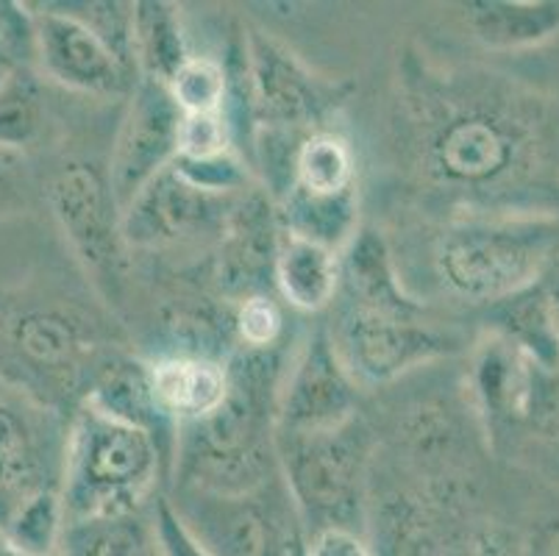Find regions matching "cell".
Masks as SVG:
<instances>
[{
  "label": "cell",
  "instance_id": "cell-1",
  "mask_svg": "<svg viewBox=\"0 0 559 556\" xmlns=\"http://www.w3.org/2000/svg\"><path fill=\"white\" fill-rule=\"evenodd\" d=\"M418 170L471 214H557L559 106L537 92L481 75L424 81L409 95Z\"/></svg>",
  "mask_w": 559,
  "mask_h": 556
},
{
  "label": "cell",
  "instance_id": "cell-2",
  "mask_svg": "<svg viewBox=\"0 0 559 556\" xmlns=\"http://www.w3.org/2000/svg\"><path fill=\"white\" fill-rule=\"evenodd\" d=\"M228 390L212 415L176 435V487L246 496L273 482L282 351L237 348L228 356Z\"/></svg>",
  "mask_w": 559,
  "mask_h": 556
},
{
  "label": "cell",
  "instance_id": "cell-3",
  "mask_svg": "<svg viewBox=\"0 0 559 556\" xmlns=\"http://www.w3.org/2000/svg\"><path fill=\"white\" fill-rule=\"evenodd\" d=\"M431 264L445 295L492 306L528 289L559 264V217L462 214L437 237Z\"/></svg>",
  "mask_w": 559,
  "mask_h": 556
},
{
  "label": "cell",
  "instance_id": "cell-4",
  "mask_svg": "<svg viewBox=\"0 0 559 556\" xmlns=\"http://www.w3.org/2000/svg\"><path fill=\"white\" fill-rule=\"evenodd\" d=\"M167 465L148 431L81 404L64 446V523L142 512Z\"/></svg>",
  "mask_w": 559,
  "mask_h": 556
},
{
  "label": "cell",
  "instance_id": "cell-5",
  "mask_svg": "<svg viewBox=\"0 0 559 556\" xmlns=\"http://www.w3.org/2000/svg\"><path fill=\"white\" fill-rule=\"evenodd\" d=\"M284 489L304 537L323 529L365 534L373 437L362 417L304 435H276Z\"/></svg>",
  "mask_w": 559,
  "mask_h": 556
},
{
  "label": "cell",
  "instance_id": "cell-6",
  "mask_svg": "<svg viewBox=\"0 0 559 556\" xmlns=\"http://www.w3.org/2000/svg\"><path fill=\"white\" fill-rule=\"evenodd\" d=\"M467 390L487 446L507 459L559 448V374L487 331L467 367Z\"/></svg>",
  "mask_w": 559,
  "mask_h": 556
},
{
  "label": "cell",
  "instance_id": "cell-7",
  "mask_svg": "<svg viewBox=\"0 0 559 556\" xmlns=\"http://www.w3.org/2000/svg\"><path fill=\"white\" fill-rule=\"evenodd\" d=\"M242 90L257 129L312 134L343 109L354 86L307 68L287 45L248 28L242 37Z\"/></svg>",
  "mask_w": 559,
  "mask_h": 556
},
{
  "label": "cell",
  "instance_id": "cell-8",
  "mask_svg": "<svg viewBox=\"0 0 559 556\" xmlns=\"http://www.w3.org/2000/svg\"><path fill=\"white\" fill-rule=\"evenodd\" d=\"M326 331L359 390L393 385L401 376L460 351L454 336L424 315L384 312L348 300L337 306Z\"/></svg>",
  "mask_w": 559,
  "mask_h": 556
},
{
  "label": "cell",
  "instance_id": "cell-9",
  "mask_svg": "<svg viewBox=\"0 0 559 556\" xmlns=\"http://www.w3.org/2000/svg\"><path fill=\"white\" fill-rule=\"evenodd\" d=\"M273 487L276 478L246 496L176 487L167 501L210 556H293L301 527L273 501Z\"/></svg>",
  "mask_w": 559,
  "mask_h": 556
},
{
  "label": "cell",
  "instance_id": "cell-10",
  "mask_svg": "<svg viewBox=\"0 0 559 556\" xmlns=\"http://www.w3.org/2000/svg\"><path fill=\"white\" fill-rule=\"evenodd\" d=\"M68 428L23 387L0 379V527L43 489L62 487Z\"/></svg>",
  "mask_w": 559,
  "mask_h": 556
},
{
  "label": "cell",
  "instance_id": "cell-11",
  "mask_svg": "<svg viewBox=\"0 0 559 556\" xmlns=\"http://www.w3.org/2000/svg\"><path fill=\"white\" fill-rule=\"evenodd\" d=\"M181 117L185 115L165 84L136 79L106 167L120 212L151 178L176 162Z\"/></svg>",
  "mask_w": 559,
  "mask_h": 556
},
{
  "label": "cell",
  "instance_id": "cell-12",
  "mask_svg": "<svg viewBox=\"0 0 559 556\" xmlns=\"http://www.w3.org/2000/svg\"><path fill=\"white\" fill-rule=\"evenodd\" d=\"M48 201L75 257L95 275H115L120 239V206L109 173L95 162L70 159L53 173Z\"/></svg>",
  "mask_w": 559,
  "mask_h": 556
},
{
  "label": "cell",
  "instance_id": "cell-13",
  "mask_svg": "<svg viewBox=\"0 0 559 556\" xmlns=\"http://www.w3.org/2000/svg\"><path fill=\"white\" fill-rule=\"evenodd\" d=\"M357 390L329 340L326 326H320L309 334L289 370H284L276 435H304L343 426L359 415Z\"/></svg>",
  "mask_w": 559,
  "mask_h": 556
},
{
  "label": "cell",
  "instance_id": "cell-14",
  "mask_svg": "<svg viewBox=\"0 0 559 556\" xmlns=\"http://www.w3.org/2000/svg\"><path fill=\"white\" fill-rule=\"evenodd\" d=\"M237 198L198 190L170 165L126 203L120 212V239L134 251L170 248L212 226H226Z\"/></svg>",
  "mask_w": 559,
  "mask_h": 556
},
{
  "label": "cell",
  "instance_id": "cell-15",
  "mask_svg": "<svg viewBox=\"0 0 559 556\" xmlns=\"http://www.w3.org/2000/svg\"><path fill=\"white\" fill-rule=\"evenodd\" d=\"M32 23L39 68L56 84L98 98L134 90V70L126 68L115 50L64 7L43 9L32 14Z\"/></svg>",
  "mask_w": 559,
  "mask_h": 556
},
{
  "label": "cell",
  "instance_id": "cell-16",
  "mask_svg": "<svg viewBox=\"0 0 559 556\" xmlns=\"http://www.w3.org/2000/svg\"><path fill=\"white\" fill-rule=\"evenodd\" d=\"M278 226L276 206L262 192H242L234 201L215 257V284L234 304L251 295L271 293L276 268Z\"/></svg>",
  "mask_w": 559,
  "mask_h": 556
},
{
  "label": "cell",
  "instance_id": "cell-17",
  "mask_svg": "<svg viewBox=\"0 0 559 556\" xmlns=\"http://www.w3.org/2000/svg\"><path fill=\"white\" fill-rule=\"evenodd\" d=\"M84 404L115 417V421L148 431L173 468L179 428L156 401L148 362L131 359V356H106L90 376Z\"/></svg>",
  "mask_w": 559,
  "mask_h": 556
},
{
  "label": "cell",
  "instance_id": "cell-18",
  "mask_svg": "<svg viewBox=\"0 0 559 556\" xmlns=\"http://www.w3.org/2000/svg\"><path fill=\"white\" fill-rule=\"evenodd\" d=\"M340 293L348 304L384 309V312H426L424 300L406 293L388 239L370 226H359L348 248L340 253Z\"/></svg>",
  "mask_w": 559,
  "mask_h": 556
},
{
  "label": "cell",
  "instance_id": "cell-19",
  "mask_svg": "<svg viewBox=\"0 0 559 556\" xmlns=\"http://www.w3.org/2000/svg\"><path fill=\"white\" fill-rule=\"evenodd\" d=\"M7 336L25 365L48 374L79 370L81 362L90 359L95 351L93 326H86L84 318L59 306L14 315Z\"/></svg>",
  "mask_w": 559,
  "mask_h": 556
},
{
  "label": "cell",
  "instance_id": "cell-20",
  "mask_svg": "<svg viewBox=\"0 0 559 556\" xmlns=\"http://www.w3.org/2000/svg\"><path fill=\"white\" fill-rule=\"evenodd\" d=\"M148 370L156 401L176 428L203 421L226 398L228 365L221 359L162 354L159 359L148 362Z\"/></svg>",
  "mask_w": 559,
  "mask_h": 556
},
{
  "label": "cell",
  "instance_id": "cell-21",
  "mask_svg": "<svg viewBox=\"0 0 559 556\" xmlns=\"http://www.w3.org/2000/svg\"><path fill=\"white\" fill-rule=\"evenodd\" d=\"M462 20L487 50L537 48L559 34L557 0H467Z\"/></svg>",
  "mask_w": 559,
  "mask_h": 556
},
{
  "label": "cell",
  "instance_id": "cell-22",
  "mask_svg": "<svg viewBox=\"0 0 559 556\" xmlns=\"http://www.w3.org/2000/svg\"><path fill=\"white\" fill-rule=\"evenodd\" d=\"M273 287L298 312H323L340 293V253L282 232Z\"/></svg>",
  "mask_w": 559,
  "mask_h": 556
},
{
  "label": "cell",
  "instance_id": "cell-23",
  "mask_svg": "<svg viewBox=\"0 0 559 556\" xmlns=\"http://www.w3.org/2000/svg\"><path fill=\"white\" fill-rule=\"evenodd\" d=\"M276 217L289 237L343 253L359 232V187L334 196H314L301 187H289L282 201H276Z\"/></svg>",
  "mask_w": 559,
  "mask_h": 556
},
{
  "label": "cell",
  "instance_id": "cell-24",
  "mask_svg": "<svg viewBox=\"0 0 559 556\" xmlns=\"http://www.w3.org/2000/svg\"><path fill=\"white\" fill-rule=\"evenodd\" d=\"M131 50L140 79L170 84V79L190 59L181 9L165 0L131 3Z\"/></svg>",
  "mask_w": 559,
  "mask_h": 556
},
{
  "label": "cell",
  "instance_id": "cell-25",
  "mask_svg": "<svg viewBox=\"0 0 559 556\" xmlns=\"http://www.w3.org/2000/svg\"><path fill=\"white\" fill-rule=\"evenodd\" d=\"M487 331L510 340L528 359L559 374V343L548 318L543 279L523 293L487 306Z\"/></svg>",
  "mask_w": 559,
  "mask_h": 556
},
{
  "label": "cell",
  "instance_id": "cell-26",
  "mask_svg": "<svg viewBox=\"0 0 559 556\" xmlns=\"http://www.w3.org/2000/svg\"><path fill=\"white\" fill-rule=\"evenodd\" d=\"M154 523L134 514L64 523L59 556H154Z\"/></svg>",
  "mask_w": 559,
  "mask_h": 556
},
{
  "label": "cell",
  "instance_id": "cell-27",
  "mask_svg": "<svg viewBox=\"0 0 559 556\" xmlns=\"http://www.w3.org/2000/svg\"><path fill=\"white\" fill-rule=\"evenodd\" d=\"M293 187L314 192V196H334L357 184V153L343 134L332 129L312 131L301 140L296 153Z\"/></svg>",
  "mask_w": 559,
  "mask_h": 556
},
{
  "label": "cell",
  "instance_id": "cell-28",
  "mask_svg": "<svg viewBox=\"0 0 559 556\" xmlns=\"http://www.w3.org/2000/svg\"><path fill=\"white\" fill-rule=\"evenodd\" d=\"M14 545L28 554L53 556L59 554L64 532V507L59 489H43L14 509L12 518L0 527Z\"/></svg>",
  "mask_w": 559,
  "mask_h": 556
},
{
  "label": "cell",
  "instance_id": "cell-29",
  "mask_svg": "<svg viewBox=\"0 0 559 556\" xmlns=\"http://www.w3.org/2000/svg\"><path fill=\"white\" fill-rule=\"evenodd\" d=\"M181 115H210L228 106V70L212 56H190L167 84Z\"/></svg>",
  "mask_w": 559,
  "mask_h": 556
},
{
  "label": "cell",
  "instance_id": "cell-30",
  "mask_svg": "<svg viewBox=\"0 0 559 556\" xmlns=\"http://www.w3.org/2000/svg\"><path fill=\"white\" fill-rule=\"evenodd\" d=\"M39 131V98L28 75H14L0 92V147L23 151Z\"/></svg>",
  "mask_w": 559,
  "mask_h": 556
},
{
  "label": "cell",
  "instance_id": "cell-31",
  "mask_svg": "<svg viewBox=\"0 0 559 556\" xmlns=\"http://www.w3.org/2000/svg\"><path fill=\"white\" fill-rule=\"evenodd\" d=\"M234 334H237V348H278L284 334V312L278 300L271 293H262L234 304Z\"/></svg>",
  "mask_w": 559,
  "mask_h": 556
},
{
  "label": "cell",
  "instance_id": "cell-32",
  "mask_svg": "<svg viewBox=\"0 0 559 556\" xmlns=\"http://www.w3.org/2000/svg\"><path fill=\"white\" fill-rule=\"evenodd\" d=\"M173 170L187 178L198 190L210 192V196H242L248 190V184H251V173H248L246 162L234 151L210 156V159H181V156H176Z\"/></svg>",
  "mask_w": 559,
  "mask_h": 556
},
{
  "label": "cell",
  "instance_id": "cell-33",
  "mask_svg": "<svg viewBox=\"0 0 559 556\" xmlns=\"http://www.w3.org/2000/svg\"><path fill=\"white\" fill-rule=\"evenodd\" d=\"M440 556H521V543L504 523L471 520L451 532Z\"/></svg>",
  "mask_w": 559,
  "mask_h": 556
},
{
  "label": "cell",
  "instance_id": "cell-34",
  "mask_svg": "<svg viewBox=\"0 0 559 556\" xmlns=\"http://www.w3.org/2000/svg\"><path fill=\"white\" fill-rule=\"evenodd\" d=\"M234 129L226 111L210 115H185L179 129V156L181 159H210L231 151Z\"/></svg>",
  "mask_w": 559,
  "mask_h": 556
},
{
  "label": "cell",
  "instance_id": "cell-35",
  "mask_svg": "<svg viewBox=\"0 0 559 556\" xmlns=\"http://www.w3.org/2000/svg\"><path fill=\"white\" fill-rule=\"evenodd\" d=\"M151 523H154V537L159 556H210L195 543V537L187 532V527L181 523V518L176 514V509L170 507L167 498H156Z\"/></svg>",
  "mask_w": 559,
  "mask_h": 556
},
{
  "label": "cell",
  "instance_id": "cell-36",
  "mask_svg": "<svg viewBox=\"0 0 559 556\" xmlns=\"http://www.w3.org/2000/svg\"><path fill=\"white\" fill-rule=\"evenodd\" d=\"M301 556H373L365 534L350 529H323L301 540Z\"/></svg>",
  "mask_w": 559,
  "mask_h": 556
},
{
  "label": "cell",
  "instance_id": "cell-37",
  "mask_svg": "<svg viewBox=\"0 0 559 556\" xmlns=\"http://www.w3.org/2000/svg\"><path fill=\"white\" fill-rule=\"evenodd\" d=\"M521 556H559V509L532 529L521 545Z\"/></svg>",
  "mask_w": 559,
  "mask_h": 556
},
{
  "label": "cell",
  "instance_id": "cell-38",
  "mask_svg": "<svg viewBox=\"0 0 559 556\" xmlns=\"http://www.w3.org/2000/svg\"><path fill=\"white\" fill-rule=\"evenodd\" d=\"M543 293H546L548 318H551L554 334L559 343V264H554L546 275H543Z\"/></svg>",
  "mask_w": 559,
  "mask_h": 556
},
{
  "label": "cell",
  "instance_id": "cell-39",
  "mask_svg": "<svg viewBox=\"0 0 559 556\" xmlns=\"http://www.w3.org/2000/svg\"><path fill=\"white\" fill-rule=\"evenodd\" d=\"M23 165V156L20 151H12V147H0V190H7L9 181H12L14 173Z\"/></svg>",
  "mask_w": 559,
  "mask_h": 556
},
{
  "label": "cell",
  "instance_id": "cell-40",
  "mask_svg": "<svg viewBox=\"0 0 559 556\" xmlns=\"http://www.w3.org/2000/svg\"><path fill=\"white\" fill-rule=\"evenodd\" d=\"M14 75H17V61H14V56L9 50L0 48V92L7 90V84Z\"/></svg>",
  "mask_w": 559,
  "mask_h": 556
},
{
  "label": "cell",
  "instance_id": "cell-41",
  "mask_svg": "<svg viewBox=\"0 0 559 556\" xmlns=\"http://www.w3.org/2000/svg\"><path fill=\"white\" fill-rule=\"evenodd\" d=\"M0 556H37V554H28V551H23L20 545H14L7 534L0 532ZM53 556H59V554H53Z\"/></svg>",
  "mask_w": 559,
  "mask_h": 556
},
{
  "label": "cell",
  "instance_id": "cell-42",
  "mask_svg": "<svg viewBox=\"0 0 559 556\" xmlns=\"http://www.w3.org/2000/svg\"><path fill=\"white\" fill-rule=\"evenodd\" d=\"M301 540H304V534H301V537H298V543H296V551H293V556H301Z\"/></svg>",
  "mask_w": 559,
  "mask_h": 556
}]
</instances>
